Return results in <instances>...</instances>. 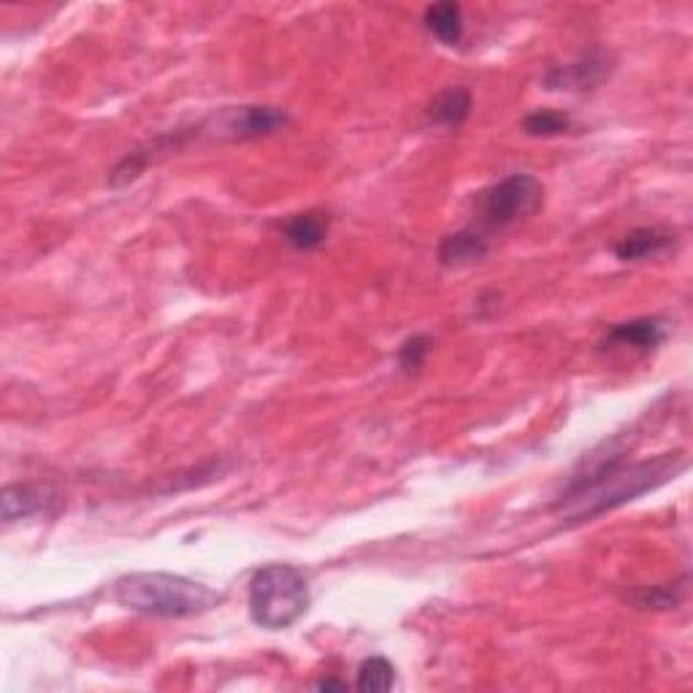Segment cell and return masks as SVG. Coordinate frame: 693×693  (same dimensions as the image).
<instances>
[{
  "instance_id": "1",
  "label": "cell",
  "mask_w": 693,
  "mask_h": 693,
  "mask_svg": "<svg viewBox=\"0 0 693 693\" xmlns=\"http://www.w3.org/2000/svg\"><path fill=\"white\" fill-rule=\"evenodd\" d=\"M685 469H689V456L683 450L659 452L644 461H626L623 456H612L585 471L583 477H575L555 499L553 512L564 525L588 523L667 486Z\"/></svg>"
},
{
  "instance_id": "2",
  "label": "cell",
  "mask_w": 693,
  "mask_h": 693,
  "mask_svg": "<svg viewBox=\"0 0 693 693\" xmlns=\"http://www.w3.org/2000/svg\"><path fill=\"white\" fill-rule=\"evenodd\" d=\"M115 599L125 609L154 618H195L217 607L223 594L169 572H136L117 579Z\"/></svg>"
},
{
  "instance_id": "3",
  "label": "cell",
  "mask_w": 693,
  "mask_h": 693,
  "mask_svg": "<svg viewBox=\"0 0 693 693\" xmlns=\"http://www.w3.org/2000/svg\"><path fill=\"white\" fill-rule=\"evenodd\" d=\"M309 605L312 596L307 577L290 564L263 566L249 585V618L266 631L290 629L307 615Z\"/></svg>"
},
{
  "instance_id": "4",
  "label": "cell",
  "mask_w": 693,
  "mask_h": 693,
  "mask_svg": "<svg viewBox=\"0 0 693 693\" xmlns=\"http://www.w3.org/2000/svg\"><path fill=\"white\" fill-rule=\"evenodd\" d=\"M545 203V184L531 173H510L477 195V217L488 228H507L536 214Z\"/></svg>"
},
{
  "instance_id": "5",
  "label": "cell",
  "mask_w": 693,
  "mask_h": 693,
  "mask_svg": "<svg viewBox=\"0 0 693 693\" xmlns=\"http://www.w3.org/2000/svg\"><path fill=\"white\" fill-rule=\"evenodd\" d=\"M288 122V111L279 106H236L217 117V136L228 141H249L277 134Z\"/></svg>"
},
{
  "instance_id": "6",
  "label": "cell",
  "mask_w": 693,
  "mask_h": 693,
  "mask_svg": "<svg viewBox=\"0 0 693 693\" xmlns=\"http://www.w3.org/2000/svg\"><path fill=\"white\" fill-rule=\"evenodd\" d=\"M195 130L173 128V130H166V134L154 136V139H149L147 145L136 147L134 152L125 154V158L115 166V171L109 173V184L111 188H125V184L136 182V179H139L149 166L158 163V160L166 158V154H171L173 149L184 147V141H188L190 136H195Z\"/></svg>"
},
{
  "instance_id": "7",
  "label": "cell",
  "mask_w": 693,
  "mask_h": 693,
  "mask_svg": "<svg viewBox=\"0 0 693 693\" xmlns=\"http://www.w3.org/2000/svg\"><path fill=\"white\" fill-rule=\"evenodd\" d=\"M667 322L661 318H639L629 322H618L607 331L601 350H635L653 352L664 344Z\"/></svg>"
},
{
  "instance_id": "8",
  "label": "cell",
  "mask_w": 693,
  "mask_h": 693,
  "mask_svg": "<svg viewBox=\"0 0 693 693\" xmlns=\"http://www.w3.org/2000/svg\"><path fill=\"white\" fill-rule=\"evenodd\" d=\"M52 504H55V495H52L50 488L41 486H9L3 488V499H0L6 523L46 515Z\"/></svg>"
},
{
  "instance_id": "9",
  "label": "cell",
  "mask_w": 693,
  "mask_h": 693,
  "mask_svg": "<svg viewBox=\"0 0 693 693\" xmlns=\"http://www.w3.org/2000/svg\"><path fill=\"white\" fill-rule=\"evenodd\" d=\"M488 238L477 228H463L458 233L441 238L439 244V263L447 268H463L471 263L486 260Z\"/></svg>"
},
{
  "instance_id": "10",
  "label": "cell",
  "mask_w": 693,
  "mask_h": 693,
  "mask_svg": "<svg viewBox=\"0 0 693 693\" xmlns=\"http://www.w3.org/2000/svg\"><path fill=\"white\" fill-rule=\"evenodd\" d=\"M607 74H609L607 60L599 55H590V57L579 60V63L553 68L547 74L545 85L550 89H588V87L599 85Z\"/></svg>"
},
{
  "instance_id": "11",
  "label": "cell",
  "mask_w": 693,
  "mask_h": 693,
  "mask_svg": "<svg viewBox=\"0 0 693 693\" xmlns=\"http://www.w3.org/2000/svg\"><path fill=\"white\" fill-rule=\"evenodd\" d=\"M672 244H674V233L661 231V228H635L620 238L618 247H615V255H618V260H623V263L644 260V258H653V255L667 253Z\"/></svg>"
},
{
  "instance_id": "12",
  "label": "cell",
  "mask_w": 693,
  "mask_h": 693,
  "mask_svg": "<svg viewBox=\"0 0 693 693\" xmlns=\"http://www.w3.org/2000/svg\"><path fill=\"white\" fill-rule=\"evenodd\" d=\"M328 231H331V220L322 212L296 214V217H290L282 228L285 242H288L292 249H301V253L322 247V242L328 238Z\"/></svg>"
},
{
  "instance_id": "13",
  "label": "cell",
  "mask_w": 693,
  "mask_h": 693,
  "mask_svg": "<svg viewBox=\"0 0 693 693\" xmlns=\"http://www.w3.org/2000/svg\"><path fill=\"white\" fill-rule=\"evenodd\" d=\"M471 115V93L469 87H447L445 93H439L428 106L426 119L431 125H441V128H458L466 122V117Z\"/></svg>"
},
{
  "instance_id": "14",
  "label": "cell",
  "mask_w": 693,
  "mask_h": 693,
  "mask_svg": "<svg viewBox=\"0 0 693 693\" xmlns=\"http://www.w3.org/2000/svg\"><path fill=\"white\" fill-rule=\"evenodd\" d=\"M423 25L441 44L456 46L463 39V9L458 3H434L423 14Z\"/></svg>"
},
{
  "instance_id": "15",
  "label": "cell",
  "mask_w": 693,
  "mask_h": 693,
  "mask_svg": "<svg viewBox=\"0 0 693 693\" xmlns=\"http://www.w3.org/2000/svg\"><path fill=\"white\" fill-rule=\"evenodd\" d=\"M396 685V667L391 664L382 655H374V659H366L358 669V683L355 689L361 693H385Z\"/></svg>"
},
{
  "instance_id": "16",
  "label": "cell",
  "mask_w": 693,
  "mask_h": 693,
  "mask_svg": "<svg viewBox=\"0 0 693 693\" xmlns=\"http://www.w3.org/2000/svg\"><path fill=\"white\" fill-rule=\"evenodd\" d=\"M523 130L529 136H536V139H550V136H561L572 130V117L564 115V111L540 109L523 119Z\"/></svg>"
},
{
  "instance_id": "17",
  "label": "cell",
  "mask_w": 693,
  "mask_h": 693,
  "mask_svg": "<svg viewBox=\"0 0 693 693\" xmlns=\"http://www.w3.org/2000/svg\"><path fill=\"white\" fill-rule=\"evenodd\" d=\"M631 599H635L637 607L644 609H672L683 599V585H655V588L635 594Z\"/></svg>"
},
{
  "instance_id": "18",
  "label": "cell",
  "mask_w": 693,
  "mask_h": 693,
  "mask_svg": "<svg viewBox=\"0 0 693 693\" xmlns=\"http://www.w3.org/2000/svg\"><path fill=\"white\" fill-rule=\"evenodd\" d=\"M428 352H431V339L417 333V337H409L406 342L398 346V366L404 372H417V369L426 363Z\"/></svg>"
},
{
  "instance_id": "19",
  "label": "cell",
  "mask_w": 693,
  "mask_h": 693,
  "mask_svg": "<svg viewBox=\"0 0 693 693\" xmlns=\"http://www.w3.org/2000/svg\"><path fill=\"white\" fill-rule=\"evenodd\" d=\"M318 691H346V683H344V680L328 678V680H320Z\"/></svg>"
}]
</instances>
